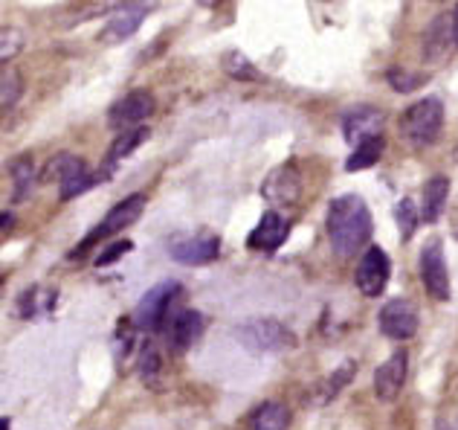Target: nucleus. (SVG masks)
I'll list each match as a JSON object with an SVG mask.
<instances>
[{
    "label": "nucleus",
    "instance_id": "obj_28",
    "mask_svg": "<svg viewBox=\"0 0 458 430\" xmlns=\"http://www.w3.org/2000/svg\"><path fill=\"white\" fill-rule=\"evenodd\" d=\"M21 76L15 70H4V79H0V105H4V111H9L12 105L18 102L21 97Z\"/></svg>",
    "mask_w": 458,
    "mask_h": 430
},
{
    "label": "nucleus",
    "instance_id": "obj_35",
    "mask_svg": "<svg viewBox=\"0 0 458 430\" xmlns=\"http://www.w3.org/2000/svg\"><path fill=\"white\" fill-rule=\"evenodd\" d=\"M200 4H203V6H218L221 0H200Z\"/></svg>",
    "mask_w": 458,
    "mask_h": 430
},
{
    "label": "nucleus",
    "instance_id": "obj_15",
    "mask_svg": "<svg viewBox=\"0 0 458 430\" xmlns=\"http://www.w3.org/2000/svg\"><path fill=\"white\" fill-rule=\"evenodd\" d=\"M383 123H386L383 111H377V108H371V105H360V108H354V111L345 114L343 134L352 146H360L363 140L383 134Z\"/></svg>",
    "mask_w": 458,
    "mask_h": 430
},
{
    "label": "nucleus",
    "instance_id": "obj_27",
    "mask_svg": "<svg viewBox=\"0 0 458 430\" xmlns=\"http://www.w3.org/2000/svg\"><path fill=\"white\" fill-rule=\"evenodd\" d=\"M394 215H397V227H401V238H403V242H406V238H412L415 227H418V210H415V201H412V198H403L401 204H397Z\"/></svg>",
    "mask_w": 458,
    "mask_h": 430
},
{
    "label": "nucleus",
    "instance_id": "obj_29",
    "mask_svg": "<svg viewBox=\"0 0 458 430\" xmlns=\"http://www.w3.org/2000/svg\"><path fill=\"white\" fill-rule=\"evenodd\" d=\"M21 44H23V35H21V30H15V27H4L0 30V58H4V64L9 62V58H15L18 53H21Z\"/></svg>",
    "mask_w": 458,
    "mask_h": 430
},
{
    "label": "nucleus",
    "instance_id": "obj_2",
    "mask_svg": "<svg viewBox=\"0 0 458 430\" xmlns=\"http://www.w3.org/2000/svg\"><path fill=\"white\" fill-rule=\"evenodd\" d=\"M235 340L250 352H284L296 346V334L284 326V322L273 320V317H256V320H244L238 322L235 329Z\"/></svg>",
    "mask_w": 458,
    "mask_h": 430
},
{
    "label": "nucleus",
    "instance_id": "obj_33",
    "mask_svg": "<svg viewBox=\"0 0 458 430\" xmlns=\"http://www.w3.org/2000/svg\"><path fill=\"white\" fill-rule=\"evenodd\" d=\"M9 227H12V215L4 212V230H9Z\"/></svg>",
    "mask_w": 458,
    "mask_h": 430
},
{
    "label": "nucleus",
    "instance_id": "obj_26",
    "mask_svg": "<svg viewBox=\"0 0 458 430\" xmlns=\"http://www.w3.org/2000/svg\"><path fill=\"white\" fill-rule=\"evenodd\" d=\"M386 82H389L392 90H397V93H412L415 88H420L424 76L409 73V70H403V67H392V70H386Z\"/></svg>",
    "mask_w": 458,
    "mask_h": 430
},
{
    "label": "nucleus",
    "instance_id": "obj_31",
    "mask_svg": "<svg viewBox=\"0 0 458 430\" xmlns=\"http://www.w3.org/2000/svg\"><path fill=\"white\" fill-rule=\"evenodd\" d=\"M128 250H131V242H128V238H119V242H114L111 247L102 250V254L96 256V265H99V268H102V265H111V262H116L119 256H125Z\"/></svg>",
    "mask_w": 458,
    "mask_h": 430
},
{
    "label": "nucleus",
    "instance_id": "obj_5",
    "mask_svg": "<svg viewBox=\"0 0 458 430\" xmlns=\"http://www.w3.org/2000/svg\"><path fill=\"white\" fill-rule=\"evenodd\" d=\"M142 210H146V195H128L125 201H119V204H114L111 210H107V215H105V221L96 227V230L84 238V245L81 247H76L73 254H70V259H79V254H84L88 247H93L99 238H107V236H114V233H123V230H128L131 224L134 221H140V215H142Z\"/></svg>",
    "mask_w": 458,
    "mask_h": 430
},
{
    "label": "nucleus",
    "instance_id": "obj_9",
    "mask_svg": "<svg viewBox=\"0 0 458 430\" xmlns=\"http://www.w3.org/2000/svg\"><path fill=\"white\" fill-rule=\"evenodd\" d=\"M377 322H380V331L386 334V338L403 343V340L415 338V331L420 326V317H418V308L412 303L397 297V300H389L380 308Z\"/></svg>",
    "mask_w": 458,
    "mask_h": 430
},
{
    "label": "nucleus",
    "instance_id": "obj_34",
    "mask_svg": "<svg viewBox=\"0 0 458 430\" xmlns=\"http://www.w3.org/2000/svg\"><path fill=\"white\" fill-rule=\"evenodd\" d=\"M436 430H453V427H450V425H447V422H444V419H441V422H438V425H436Z\"/></svg>",
    "mask_w": 458,
    "mask_h": 430
},
{
    "label": "nucleus",
    "instance_id": "obj_13",
    "mask_svg": "<svg viewBox=\"0 0 458 430\" xmlns=\"http://www.w3.org/2000/svg\"><path fill=\"white\" fill-rule=\"evenodd\" d=\"M221 256V238L203 230L195 233L189 238H177L172 245V259L180 262V265H189V268H198V265H209Z\"/></svg>",
    "mask_w": 458,
    "mask_h": 430
},
{
    "label": "nucleus",
    "instance_id": "obj_17",
    "mask_svg": "<svg viewBox=\"0 0 458 430\" xmlns=\"http://www.w3.org/2000/svg\"><path fill=\"white\" fill-rule=\"evenodd\" d=\"M203 334V314L195 308H186L172 320V329H168V343H172L174 352H186L191 349Z\"/></svg>",
    "mask_w": 458,
    "mask_h": 430
},
{
    "label": "nucleus",
    "instance_id": "obj_20",
    "mask_svg": "<svg viewBox=\"0 0 458 430\" xmlns=\"http://www.w3.org/2000/svg\"><path fill=\"white\" fill-rule=\"evenodd\" d=\"M291 425V410L282 401H267L252 413L250 430H287Z\"/></svg>",
    "mask_w": 458,
    "mask_h": 430
},
{
    "label": "nucleus",
    "instance_id": "obj_4",
    "mask_svg": "<svg viewBox=\"0 0 458 430\" xmlns=\"http://www.w3.org/2000/svg\"><path fill=\"white\" fill-rule=\"evenodd\" d=\"M44 177L47 181H58V195H62V201H70L81 193H88V189L96 184V177L88 172L84 160L76 158V154H67V151L55 154V158L47 163Z\"/></svg>",
    "mask_w": 458,
    "mask_h": 430
},
{
    "label": "nucleus",
    "instance_id": "obj_6",
    "mask_svg": "<svg viewBox=\"0 0 458 430\" xmlns=\"http://www.w3.org/2000/svg\"><path fill=\"white\" fill-rule=\"evenodd\" d=\"M420 282H424L427 294L432 300L447 303L450 300V271H447V259H444V245L438 238L420 250Z\"/></svg>",
    "mask_w": 458,
    "mask_h": 430
},
{
    "label": "nucleus",
    "instance_id": "obj_10",
    "mask_svg": "<svg viewBox=\"0 0 458 430\" xmlns=\"http://www.w3.org/2000/svg\"><path fill=\"white\" fill-rule=\"evenodd\" d=\"M389 273H392V262L386 256L383 247H369L363 259H360L357 273H354V282L360 294L366 297H380L389 285Z\"/></svg>",
    "mask_w": 458,
    "mask_h": 430
},
{
    "label": "nucleus",
    "instance_id": "obj_21",
    "mask_svg": "<svg viewBox=\"0 0 458 430\" xmlns=\"http://www.w3.org/2000/svg\"><path fill=\"white\" fill-rule=\"evenodd\" d=\"M450 35L455 39V30H453V18L450 15H441L432 21V27L424 39V56L427 58H438L444 50L450 47Z\"/></svg>",
    "mask_w": 458,
    "mask_h": 430
},
{
    "label": "nucleus",
    "instance_id": "obj_24",
    "mask_svg": "<svg viewBox=\"0 0 458 430\" xmlns=\"http://www.w3.org/2000/svg\"><path fill=\"white\" fill-rule=\"evenodd\" d=\"M55 303V294L47 288H27L18 297V314L21 317H35L44 308H50Z\"/></svg>",
    "mask_w": 458,
    "mask_h": 430
},
{
    "label": "nucleus",
    "instance_id": "obj_16",
    "mask_svg": "<svg viewBox=\"0 0 458 430\" xmlns=\"http://www.w3.org/2000/svg\"><path fill=\"white\" fill-rule=\"evenodd\" d=\"M284 238H287V221L276 210H270V212L261 215L259 227L252 230L250 247L252 250H264V254H273V250L282 247Z\"/></svg>",
    "mask_w": 458,
    "mask_h": 430
},
{
    "label": "nucleus",
    "instance_id": "obj_1",
    "mask_svg": "<svg viewBox=\"0 0 458 430\" xmlns=\"http://www.w3.org/2000/svg\"><path fill=\"white\" fill-rule=\"evenodd\" d=\"M371 230H375V221L360 195H340L331 201L328 242L336 256H354L371 238Z\"/></svg>",
    "mask_w": 458,
    "mask_h": 430
},
{
    "label": "nucleus",
    "instance_id": "obj_19",
    "mask_svg": "<svg viewBox=\"0 0 458 430\" xmlns=\"http://www.w3.org/2000/svg\"><path fill=\"white\" fill-rule=\"evenodd\" d=\"M447 198H450V181L444 175H436L424 186V210H420V219L427 224H436L441 219L444 207H447Z\"/></svg>",
    "mask_w": 458,
    "mask_h": 430
},
{
    "label": "nucleus",
    "instance_id": "obj_23",
    "mask_svg": "<svg viewBox=\"0 0 458 430\" xmlns=\"http://www.w3.org/2000/svg\"><path fill=\"white\" fill-rule=\"evenodd\" d=\"M9 175H12V184H15V201H23L32 195L35 189V163L30 154H23L15 163L9 166Z\"/></svg>",
    "mask_w": 458,
    "mask_h": 430
},
{
    "label": "nucleus",
    "instance_id": "obj_12",
    "mask_svg": "<svg viewBox=\"0 0 458 430\" xmlns=\"http://www.w3.org/2000/svg\"><path fill=\"white\" fill-rule=\"evenodd\" d=\"M154 114V97L148 90H131L123 99L114 102V108L107 111V123L116 131L140 128L146 119Z\"/></svg>",
    "mask_w": 458,
    "mask_h": 430
},
{
    "label": "nucleus",
    "instance_id": "obj_36",
    "mask_svg": "<svg viewBox=\"0 0 458 430\" xmlns=\"http://www.w3.org/2000/svg\"><path fill=\"white\" fill-rule=\"evenodd\" d=\"M0 430H9V419H0Z\"/></svg>",
    "mask_w": 458,
    "mask_h": 430
},
{
    "label": "nucleus",
    "instance_id": "obj_11",
    "mask_svg": "<svg viewBox=\"0 0 458 430\" xmlns=\"http://www.w3.org/2000/svg\"><path fill=\"white\" fill-rule=\"evenodd\" d=\"M146 4H134V0H125V4H119L111 15H107L105 27L99 32V41L102 44H123L128 41L131 35H134L142 21H146Z\"/></svg>",
    "mask_w": 458,
    "mask_h": 430
},
{
    "label": "nucleus",
    "instance_id": "obj_22",
    "mask_svg": "<svg viewBox=\"0 0 458 430\" xmlns=\"http://www.w3.org/2000/svg\"><path fill=\"white\" fill-rule=\"evenodd\" d=\"M383 149H386V140H383V134L363 140V142H360V146H354V154H352V158H348L345 169H348V172L369 169V166H375V163L380 160Z\"/></svg>",
    "mask_w": 458,
    "mask_h": 430
},
{
    "label": "nucleus",
    "instance_id": "obj_32",
    "mask_svg": "<svg viewBox=\"0 0 458 430\" xmlns=\"http://www.w3.org/2000/svg\"><path fill=\"white\" fill-rule=\"evenodd\" d=\"M453 30H455V41H458V6L453 9Z\"/></svg>",
    "mask_w": 458,
    "mask_h": 430
},
{
    "label": "nucleus",
    "instance_id": "obj_25",
    "mask_svg": "<svg viewBox=\"0 0 458 430\" xmlns=\"http://www.w3.org/2000/svg\"><path fill=\"white\" fill-rule=\"evenodd\" d=\"M224 70L233 79H238V82H259L261 79V73L256 70V64L250 62V58L241 53V50H229V53H224Z\"/></svg>",
    "mask_w": 458,
    "mask_h": 430
},
{
    "label": "nucleus",
    "instance_id": "obj_14",
    "mask_svg": "<svg viewBox=\"0 0 458 430\" xmlns=\"http://www.w3.org/2000/svg\"><path fill=\"white\" fill-rule=\"evenodd\" d=\"M406 373H409V355H406V349H397L389 361L377 366L375 396L380 401H394L397 396H401L403 384H406Z\"/></svg>",
    "mask_w": 458,
    "mask_h": 430
},
{
    "label": "nucleus",
    "instance_id": "obj_18",
    "mask_svg": "<svg viewBox=\"0 0 458 430\" xmlns=\"http://www.w3.org/2000/svg\"><path fill=\"white\" fill-rule=\"evenodd\" d=\"M148 140V128H128V131H119V137L114 140V146H111V151H107V158H105V172H102V177H111L114 175V169L119 166V160H125L131 151L134 149H140L142 142Z\"/></svg>",
    "mask_w": 458,
    "mask_h": 430
},
{
    "label": "nucleus",
    "instance_id": "obj_30",
    "mask_svg": "<svg viewBox=\"0 0 458 430\" xmlns=\"http://www.w3.org/2000/svg\"><path fill=\"white\" fill-rule=\"evenodd\" d=\"M140 373H142V381H154L160 375V355H157L151 343L142 346V352H140Z\"/></svg>",
    "mask_w": 458,
    "mask_h": 430
},
{
    "label": "nucleus",
    "instance_id": "obj_7",
    "mask_svg": "<svg viewBox=\"0 0 458 430\" xmlns=\"http://www.w3.org/2000/svg\"><path fill=\"white\" fill-rule=\"evenodd\" d=\"M180 294V285L174 280H165V282H157L154 288H148V294L142 297L137 312H134V322L137 329L142 331H154L163 326V320L172 308V300Z\"/></svg>",
    "mask_w": 458,
    "mask_h": 430
},
{
    "label": "nucleus",
    "instance_id": "obj_8",
    "mask_svg": "<svg viewBox=\"0 0 458 430\" xmlns=\"http://www.w3.org/2000/svg\"><path fill=\"white\" fill-rule=\"evenodd\" d=\"M302 175L293 163H282L279 169H273L267 177H264V186H261V195L270 201L273 207L287 210V207H296L299 198H302Z\"/></svg>",
    "mask_w": 458,
    "mask_h": 430
},
{
    "label": "nucleus",
    "instance_id": "obj_3",
    "mask_svg": "<svg viewBox=\"0 0 458 430\" xmlns=\"http://www.w3.org/2000/svg\"><path fill=\"white\" fill-rule=\"evenodd\" d=\"M441 128H444V105L436 97L415 102L412 108H406V114L401 116V134L412 142V146H429V142H436Z\"/></svg>",
    "mask_w": 458,
    "mask_h": 430
}]
</instances>
